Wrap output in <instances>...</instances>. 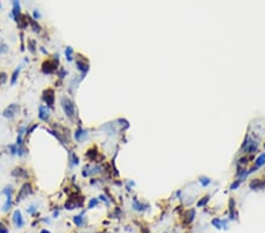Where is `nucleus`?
Listing matches in <instances>:
<instances>
[{"label": "nucleus", "instance_id": "393cba45", "mask_svg": "<svg viewBox=\"0 0 265 233\" xmlns=\"http://www.w3.org/2000/svg\"><path fill=\"white\" fill-rule=\"evenodd\" d=\"M27 212H28V213H31V214H32V213H34V212H36V207H34V206H31L29 209H27Z\"/></svg>", "mask_w": 265, "mask_h": 233}, {"label": "nucleus", "instance_id": "1a4fd4ad", "mask_svg": "<svg viewBox=\"0 0 265 233\" xmlns=\"http://www.w3.org/2000/svg\"><path fill=\"white\" fill-rule=\"evenodd\" d=\"M13 223L19 228L24 226V220H22V217H21V212L19 210H15L14 213H13Z\"/></svg>", "mask_w": 265, "mask_h": 233}, {"label": "nucleus", "instance_id": "6e6552de", "mask_svg": "<svg viewBox=\"0 0 265 233\" xmlns=\"http://www.w3.org/2000/svg\"><path fill=\"white\" fill-rule=\"evenodd\" d=\"M26 19H27V22L31 25V27H32V30L36 32V33H39L40 31H41V27H40V25L38 24V21L37 20H34L32 17H29L28 14H26Z\"/></svg>", "mask_w": 265, "mask_h": 233}, {"label": "nucleus", "instance_id": "bb28decb", "mask_svg": "<svg viewBox=\"0 0 265 233\" xmlns=\"http://www.w3.org/2000/svg\"><path fill=\"white\" fill-rule=\"evenodd\" d=\"M239 183L241 181H237V183H233L232 185H231V190H233L234 187H238V185H239Z\"/></svg>", "mask_w": 265, "mask_h": 233}, {"label": "nucleus", "instance_id": "aec40b11", "mask_svg": "<svg viewBox=\"0 0 265 233\" xmlns=\"http://www.w3.org/2000/svg\"><path fill=\"white\" fill-rule=\"evenodd\" d=\"M0 233H8V230L6 226H4L1 223H0Z\"/></svg>", "mask_w": 265, "mask_h": 233}, {"label": "nucleus", "instance_id": "ddd939ff", "mask_svg": "<svg viewBox=\"0 0 265 233\" xmlns=\"http://www.w3.org/2000/svg\"><path fill=\"white\" fill-rule=\"evenodd\" d=\"M20 71H21V66H18V68H15V70L13 71V73H12V78H11V84H12V85H14V84H15V81H17V79H18V75H19Z\"/></svg>", "mask_w": 265, "mask_h": 233}, {"label": "nucleus", "instance_id": "dca6fc26", "mask_svg": "<svg viewBox=\"0 0 265 233\" xmlns=\"http://www.w3.org/2000/svg\"><path fill=\"white\" fill-rule=\"evenodd\" d=\"M7 198V200H6V202H5V205H4V211L5 212H7L10 209H11V206H12V195H10V197H6Z\"/></svg>", "mask_w": 265, "mask_h": 233}, {"label": "nucleus", "instance_id": "f257e3e1", "mask_svg": "<svg viewBox=\"0 0 265 233\" xmlns=\"http://www.w3.org/2000/svg\"><path fill=\"white\" fill-rule=\"evenodd\" d=\"M60 105H62L65 114L67 115V118L73 120V118H74V104H73V101L69 97L63 96L60 98Z\"/></svg>", "mask_w": 265, "mask_h": 233}, {"label": "nucleus", "instance_id": "412c9836", "mask_svg": "<svg viewBox=\"0 0 265 233\" xmlns=\"http://www.w3.org/2000/svg\"><path fill=\"white\" fill-rule=\"evenodd\" d=\"M97 204H98V200H97V199H92V200L90 201V205H88V209H92L93 206H96V205H97Z\"/></svg>", "mask_w": 265, "mask_h": 233}, {"label": "nucleus", "instance_id": "39448f33", "mask_svg": "<svg viewBox=\"0 0 265 233\" xmlns=\"http://www.w3.org/2000/svg\"><path fill=\"white\" fill-rule=\"evenodd\" d=\"M43 100L45 101L47 107H53V105H54V90L46 89L43 93Z\"/></svg>", "mask_w": 265, "mask_h": 233}, {"label": "nucleus", "instance_id": "9d476101", "mask_svg": "<svg viewBox=\"0 0 265 233\" xmlns=\"http://www.w3.org/2000/svg\"><path fill=\"white\" fill-rule=\"evenodd\" d=\"M76 64H77L78 70H79V71H81L84 74L87 72V70H88V64H87V63H85V59L79 60L78 58H77V59H76Z\"/></svg>", "mask_w": 265, "mask_h": 233}, {"label": "nucleus", "instance_id": "a878e982", "mask_svg": "<svg viewBox=\"0 0 265 233\" xmlns=\"http://www.w3.org/2000/svg\"><path fill=\"white\" fill-rule=\"evenodd\" d=\"M33 14H34V18H33L34 20H37L38 18H40V13H39L38 11H34V13H33Z\"/></svg>", "mask_w": 265, "mask_h": 233}, {"label": "nucleus", "instance_id": "a211bd4d", "mask_svg": "<svg viewBox=\"0 0 265 233\" xmlns=\"http://www.w3.org/2000/svg\"><path fill=\"white\" fill-rule=\"evenodd\" d=\"M263 164H265V154H262L258 157V159L256 160V167H259Z\"/></svg>", "mask_w": 265, "mask_h": 233}, {"label": "nucleus", "instance_id": "2eb2a0df", "mask_svg": "<svg viewBox=\"0 0 265 233\" xmlns=\"http://www.w3.org/2000/svg\"><path fill=\"white\" fill-rule=\"evenodd\" d=\"M7 79H8V77H7V73L6 72H4V71L0 72V86L5 85L6 81H7Z\"/></svg>", "mask_w": 265, "mask_h": 233}, {"label": "nucleus", "instance_id": "f8f14e48", "mask_svg": "<svg viewBox=\"0 0 265 233\" xmlns=\"http://www.w3.org/2000/svg\"><path fill=\"white\" fill-rule=\"evenodd\" d=\"M27 46H28V50L31 53H36V48H37V43L34 39H28L27 40Z\"/></svg>", "mask_w": 265, "mask_h": 233}, {"label": "nucleus", "instance_id": "cd10ccee", "mask_svg": "<svg viewBox=\"0 0 265 233\" xmlns=\"http://www.w3.org/2000/svg\"><path fill=\"white\" fill-rule=\"evenodd\" d=\"M65 73H66V72H65V71H64V70H62V71H60V73H59V75H60V78H64V75H65Z\"/></svg>", "mask_w": 265, "mask_h": 233}, {"label": "nucleus", "instance_id": "0eeeda50", "mask_svg": "<svg viewBox=\"0 0 265 233\" xmlns=\"http://www.w3.org/2000/svg\"><path fill=\"white\" fill-rule=\"evenodd\" d=\"M50 118V110L47 106H39V119L43 121H47Z\"/></svg>", "mask_w": 265, "mask_h": 233}, {"label": "nucleus", "instance_id": "423d86ee", "mask_svg": "<svg viewBox=\"0 0 265 233\" xmlns=\"http://www.w3.org/2000/svg\"><path fill=\"white\" fill-rule=\"evenodd\" d=\"M11 174L13 177H15V178H22V179H27L28 178V171L27 170H25V168H22V167H15L12 172H11Z\"/></svg>", "mask_w": 265, "mask_h": 233}, {"label": "nucleus", "instance_id": "20e7f679", "mask_svg": "<svg viewBox=\"0 0 265 233\" xmlns=\"http://www.w3.org/2000/svg\"><path fill=\"white\" fill-rule=\"evenodd\" d=\"M20 111V106L18 104H11L10 106H7L4 112H3V115L7 119H13L14 116L18 114V112Z\"/></svg>", "mask_w": 265, "mask_h": 233}, {"label": "nucleus", "instance_id": "b1692460", "mask_svg": "<svg viewBox=\"0 0 265 233\" xmlns=\"http://www.w3.org/2000/svg\"><path fill=\"white\" fill-rule=\"evenodd\" d=\"M208 200H209V197H205V198H204V200H201V201H199V202H198V206H203L204 204H205L206 201H208Z\"/></svg>", "mask_w": 265, "mask_h": 233}, {"label": "nucleus", "instance_id": "5701e85b", "mask_svg": "<svg viewBox=\"0 0 265 233\" xmlns=\"http://www.w3.org/2000/svg\"><path fill=\"white\" fill-rule=\"evenodd\" d=\"M10 149H11V153L12 154H15V153H18V149H17V146H15V145H11V146H10Z\"/></svg>", "mask_w": 265, "mask_h": 233}, {"label": "nucleus", "instance_id": "6ab92c4d", "mask_svg": "<svg viewBox=\"0 0 265 233\" xmlns=\"http://www.w3.org/2000/svg\"><path fill=\"white\" fill-rule=\"evenodd\" d=\"M73 221H74L77 225H81V224H83V218H81V216H76V217H73Z\"/></svg>", "mask_w": 265, "mask_h": 233}, {"label": "nucleus", "instance_id": "c756f323", "mask_svg": "<svg viewBox=\"0 0 265 233\" xmlns=\"http://www.w3.org/2000/svg\"><path fill=\"white\" fill-rule=\"evenodd\" d=\"M264 147H265V145H264Z\"/></svg>", "mask_w": 265, "mask_h": 233}, {"label": "nucleus", "instance_id": "9b49d317", "mask_svg": "<svg viewBox=\"0 0 265 233\" xmlns=\"http://www.w3.org/2000/svg\"><path fill=\"white\" fill-rule=\"evenodd\" d=\"M20 14H21V12H20V4H19V1H13V10H12L11 15L15 20Z\"/></svg>", "mask_w": 265, "mask_h": 233}, {"label": "nucleus", "instance_id": "7ed1b4c3", "mask_svg": "<svg viewBox=\"0 0 265 233\" xmlns=\"http://www.w3.org/2000/svg\"><path fill=\"white\" fill-rule=\"evenodd\" d=\"M29 194H32V185L29 184V183H25V184L21 186V188L19 190L18 194H17V201H18V202L21 201L22 199L27 198Z\"/></svg>", "mask_w": 265, "mask_h": 233}, {"label": "nucleus", "instance_id": "4468645a", "mask_svg": "<svg viewBox=\"0 0 265 233\" xmlns=\"http://www.w3.org/2000/svg\"><path fill=\"white\" fill-rule=\"evenodd\" d=\"M8 51V46H7V44L0 38V54H4V53H6Z\"/></svg>", "mask_w": 265, "mask_h": 233}, {"label": "nucleus", "instance_id": "f3484780", "mask_svg": "<svg viewBox=\"0 0 265 233\" xmlns=\"http://www.w3.org/2000/svg\"><path fill=\"white\" fill-rule=\"evenodd\" d=\"M72 53H73V50H72V47H66V50H65V54H66V58H67V60L69 61H72Z\"/></svg>", "mask_w": 265, "mask_h": 233}, {"label": "nucleus", "instance_id": "c85d7f7f", "mask_svg": "<svg viewBox=\"0 0 265 233\" xmlns=\"http://www.w3.org/2000/svg\"><path fill=\"white\" fill-rule=\"evenodd\" d=\"M40 233H51V232H50V231H47V230H43Z\"/></svg>", "mask_w": 265, "mask_h": 233}, {"label": "nucleus", "instance_id": "f03ea898", "mask_svg": "<svg viewBox=\"0 0 265 233\" xmlns=\"http://www.w3.org/2000/svg\"><path fill=\"white\" fill-rule=\"evenodd\" d=\"M57 68H58V57L54 58L53 60L46 59L41 65V71L45 74H52L57 71Z\"/></svg>", "mask_w": 265, "mask_h": 233}, {"label": "nucleus", "instance_id": "4be33fe9", "mask_svg": "<svg viewBox=\"0 0 265 233\" xmlns=\"http://www.w3.org/2000/svg\"><path fill=\"white\" fill-rule=\"evenodd\" d=\"M200 183H201V185H203V186H206V185H209V184H210V180H209V179H206V178H201V179H200Z\"/></svg>", "mask_w": 265, "mask_h": 233}]
</instances>
